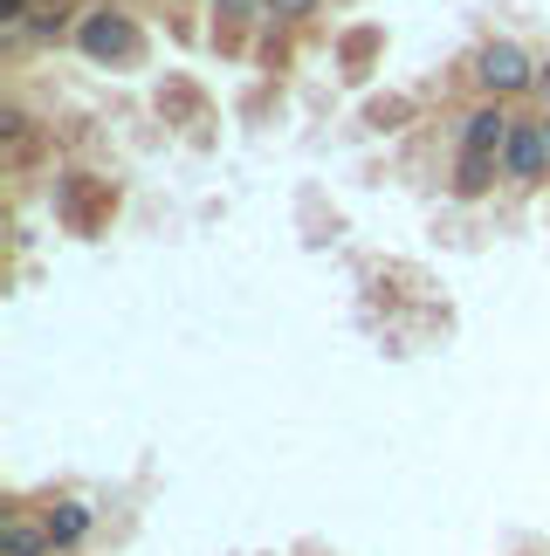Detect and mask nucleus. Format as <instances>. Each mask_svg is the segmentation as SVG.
I'll return each instance as SVG.
<instances>
[{"mask_svg": "<svg viewBox=\"0 0 550 556\" xmlns=\"http://www.w3.org/2000/svg\"><path fill=\"white\" fill-rule=\"evenodd\" d=\"M543 165H550V138H543V124H510V144H502V179H543Z\"/></svg>", "mask_w": 550, "mask_h": 556, "instance_id": "obj_1", "label": "nucleus"}, {"mask_svg": "<svg viewBox=\"0 0 550 556\" xmlns=\"http://www.w3.org/2000/svg\"><path fill=\"white\" fill-rule=\"evenodd\" d=\"M475 76L489 83L496 97H510V90H523V83H537L530 55H523V49H510V41H489V49H482V62H475Z\"/></svg>", "mask_w": 550, "mask_h": 556, "instance_id": "obj_2", "label": "nucleus"}, {"mask_svg": "<svg viewBox=\"0 0 550 556\" xmlns=\"http://www.w3.org/2000/svg\"><path fill=\"white\" fill-rule=\"evenodd\" d=\"M502 144H510V117H502V103H482V111L461 117V152H489V159H502Z\"/></svg>", "mask_w": 550, "mask_h": 556, "instance_id": "obj_3", "label": "nucleus"}, {"mask_svg": "<svg viewBox=\"0 0 550 556\" xmlns=\"http://www.w3.org/2000/svg\"><path fill=\"white\" fill-rule=\"evenodd\" d=\"M83 49H90V55H132V49H138V35H132V21L97 14L90 28H83Z\"/></svg>", "mask_w": 550, "mask_h": 556, "instance_id": "obj_4", "label": "nucleus"}, {"mask_svg": "<svg viewBox=\"0 0 550 556\" xmlns=\"http://www.w3.org/2000/svg\"><path fill=\"white\" fill-rule=\"evenodd\" d=\"M41 529H49L55 549H76L83 536H90V508H83V502H62V508H49V522H41Z\"/></svg>", "mask_w": 550, "mask_h": 556, "instance_id": "obj_5", "label": "nucleus"}, {"mask_svg": "<svg viewBox=\"0 0 550 556\" xmlns=\"http://www.w3.org/2000/svg\"><path fill=\"white\" fill-rule=\"evenodd\" d=\"M489 179H496V159H489V152H461V173H454V192H461V200H482V192H489Z\"/></svg>", "mask_w": 550, "mask_h": 556, "instance_id": "obj_6", "label": "nucleus"}, {"mask_svg": "<svg viewBox=\"0 0 550 556\" xmlns=\"http://www.w3.org/2000/svg\"><path fill=\"white\" fill-rule=\"evenodd\" d=\"M0 549L8 556H49L55 543H49V529H35V522H8L0 529Z\"/></svg>", "mask_w": 550, "mask_h": 556, "instance_id": "obj_7", "label": "nucleus"}, {"mask_svg": "<svg viewBox=\"0 0 550 556\" xmlns=\"http://www.w3.org/2000/svg\"><path fill=\"white\" fill-rule=\"evenodd\" d=\"M62 21H70V0H35V8H28V21H21V28H28V35H55Z\"/></svg>", "mask_w": 550, "mask_h": 556, "instance_id": "obj_8", "label": "nucleus"}, {"mask_svg": "<svg viewBox=\"0 0 550 556\" xmlns=\"http://www.w3.org/2000/svg\"><path fill=\"white\" fill-rule=\"evenodd\" d=\"M310 0H268V14H303Z\"/></svg>", "mask_w": 550, "mask_h": 556, "instance_id": "obj_9", "label": "nucleus"}, {"mask_svg": "<svg viewBox=\"0 0 550 556\" xmlns=\"http://www.w3.org/2000/svg\"><path fill=\"white\" fill-rule=\"evenodd\" d=\"M537 83H543V97H550V62H543V70H537Z\"/></svg>", "mask_w": 550, "mask_h": 556, "instance_id": "obj_10", "label": "nucleus"}, {"mask_svg": "<svg viewBox=\"0 0 550 556\" xmlns=\"http://www.w3.org/2000/svg\"><path fill=\"white\" fill-rule=\"evenodd\" d=\"M543 138H550V117H543Z\"/></svg>", "mask_w": 550, "mask_h": 556, "instance_id": "obj_11", "label": "nucleus"}]
</instances>
